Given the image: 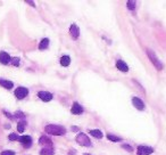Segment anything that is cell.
Segmentation results:
<instances>
[{"label":"cell","mask_w":166,"mask_h":155,"mask_svg":"<svg viewBox=\"0 0 166 155\" xmlns=\"http://www.w3.org/2000/svg\"><path fill=\"white\" fill-rule=\"evenodd\" d=\"M0 155H15V153L13 151H4Z\"/></svg>","instance_id":"cell-24"},{"label":"cell","mask_w":166,"mask_h":155,"mask_svg":"<svg viewBox=\"0 0 166 155\" xmlns=\"http://www.w3.org/2000/svg\"><path fill=\"white\" fill-rule=\"evenodd\" d=\"M10 63L14 65V66H18V65H19V58H17V57H15V58H11Z\"/></svg>","instance_id":"cell-22"},{"label":"cell","mask_w":166,"mask_h":155,"mask_svg":"<svg viewBox=\"0 0 166 155\" xmlns=\"http://www.w3.org/2000/svg\"><path fill=\"white\" fill-rule=\"evenodd\" d=\"M45 131L47 133L53 135V136H63V135L66 133V129L58 124H48L45 125Z\"/></svg>","instance_id":"cell-1"},{"label":"cell","mask_w":166,"mask_h":155,"mask_svg":"<svg viewBox=\"0 0 166 155\" xmlns=\"http://www.w3.org/2000/svg\"><path fill=\"white\" fill-rule=\"evenodd\" d=\"M48 46H49V39H42L41 42H40V45H39V49L40 50H45L48 48Z\"/></svg>","instance_id":"cell-15"},{"label":"cell","mask_w":166,"mask_h":155,"mask_svg":"<svg viewBox=\"0 0 166 155\" xmlns=\"http://www.w3.org/2000/svg\"><path fill=\"white\" fill-rule=\"evenodd\" d=\"M147 51V55H148V57H149V59L151 61V63L154 64V66H155L157 70H162L163 68V64L159 62V59L156 57V55H155V53L152 51V50H150V49H147L146 50Z\"/></svg>","instance_id":"cell-2"},{"label":"cell","mask_w":166,"mask_h":155,"mask_svg":"<svg viewBox=\"0 0 166 155\" xmlns=\"http://www.w3.org/2000/svg\"><path fill=\"white\" fill-rule=\"evenodd\" d=\"M69 64H71V57L66 56V55L61 57V66H65V67H66V66H68Z\"/></svg>","instance_id":"cell-16"},{"label":"cell","mask_w":166,"mask_h":155,"mask_svg":"<svg viewBox=\"0 0 166 155\" xmlns=\"http://www.w3.org/2000/svg\"><path fill=\"white\" fill-rule=\"evenodd\" d=\"M116 67H117V70H120V71H122V72H128V66L126 65V63L125 62H123V61H117V63H116Z\"/></svg>","instance_id":"cell-12"},{"label":"cell","mask_w":166,"mask_h":155,"mask_svg":"<svg viewBox=\"0 0 166 155\" xmlns=\"http://www.w3.org/2000/svg\"><path fill=\"white\" fill-rule=\"evenodd\" d=\"M72 131H74V133H75V131H79V128H77V127H72Z\"/></svg>","instance_id":"cell-29"},{"label":"cell","mask_w":166,"mask_h":155,"mask_svg":"<svg viewBox=\"0 0 166 155\" xmlns=\"http://www.w3.org/2000/svg\"><path fill=\"white\" fill-rule=\"evenodd\" d=\"M19 137L16 135V133H11V135H9V140H17Z\"/></svg>","instance_id":"cell-23"},{"label":"cell","mask_w":166,"mask_h":155,"mask_svg":"<svg viewBox=\"0 0 166 155\" xmlns=\"http://www.w3.org/2000/svg\"><path fill=\"white\" fill-rule=\"evenodd\" d=\"M26 4H30L31 6H32V7H35V4H34L33 1H29V0H27V1H26Z\"/></svg>","instance_id":"cell-28"},{"label":"cell","mask_w":166,"mask_h":155,"mask_svg":"<svg viewBox=\"0 0 166 155\" xmlns=\"http://www.w3.org/2000/svg\"><path fill=\"white\" fill-rule=\"evenodd\" d=\"M90 133L92 135L93 137H96V138H98V139H101L102 138V133L100 131V130H98V129H94V130H91Z\"/></svg>","instance_id":"cell-17"},{"label":"cell","mask_w":166,"mask_h":155,"mask_svg":"<svg viewBox=\"0 0 166 155\" xmlns=\"http://www.w3.org/2000/svg\"><path fill=\"white\" fill-rule=\"evenodd\" d=\"M0 84L4 88H6V89H11V88L14 87V83L11 82V81H8V80L5 79H0Z\"/></svg>","instance_id":"cell-13"},{"label":"cell","mask_w":166,"mask_h":155,"mask_svg":"<svg viewBox=\"0 0 166 155\" xmlns=\"http://www.w3.org/2000/svg\"><path fill=\"white\" fill-rule=\"evenodd\" d=\"M132 104L136 107V110L144 111V103L139 98V97H133L132 98Z\"/></svg>","instance_id":"cell-6"},{"label":"cell","mask_w":166,"mask_h":155,"mask_svg":"<svg viewBox=\"0 0 166 155\" xmlns=\"http://www.w3.org/2000/svg\"><path fill=\"white\" fill-rule=\"evenodd\" d=\"M15 115H16V117H19V119H24V113H23V112H21V111L16 112Z\"/></svg>","instance_id":"cell-25"},{"label":"cell","mask_w":166,"mask_h":155,"mask_svg":"<svg viewBox=\"0 0 166 155\" xmlns=\"http://www.w3.org/2000/svg\"><path fill=\"white\" fill-rule=\"evenodd\" d=\"M38 97L43 102H50L53 99V94H50L48 91H40L38 94Z\"/></svg>","instance_id":"cell-7"},{"label":"cell","mask_w":166,"mask_h":155,"mask_svg":"<svg viewBox=\"0 0 166 155\" xmlns=\"http://www.w3.org/2000/svg\"><path fill=\"white\" fill-rule=\"evenodd\" d=\"M84 155H90V154H84Z\"/></svg>","instance_id":"cell-30"},{"label":"cell","mask_w":166,"mask_h":155,"mask_svg":"<svg viewBox=\"0 0 166 155\" xmlns=\"http://www.w3.org/2000/svg\"><path fill=\"white\" fill-rule=\"evenodd\" d=\"M69 33L72 35L73 39H77L80 37V29L76 24H72L69 27Z\"/></svg>","instance_id":"cell-9"},{"label":"cell","mask_w":166,"mask_h":155,"mask_svg":"<svg viewBox=\"0 0 166 155\" xmlns=\"http://www.w3.org/2000/svg\"><path fill=\"white\" fill-rule=\"evenodd\" d=\"M27 95H29V90H27L26 88H24V87H18L15 90V96L18 99L25 98Z\"/></svg>","instance_id":"cell-4"},{"label":"cell","mask_w":166,"mask_h":155,"mask_svg":"<svg viewBox=\"0 0 166 155\" xmlns=\"http://www.w3.org/2000/svg\"><path fill=\"white\" fill-rule=\"evenodd\" d=\"M51 143H53L51 139L47 136H42L40 137V139H39V144H41V145H49V146H51Z\"/></svg>","instance_id":"cell-14"},{"label":"cell","mask_w":166,"mask_h":155,"mask_svg":"<svg viewBox=\"0 0 166 155\" xmlns=\"http://www.w3.org/2000/svg\"><path fill=\"white\" fill-rule=\"evenodd\" d=\"M128 8L130 10H134L136 9V1L134 0H131V1H128Z\"/></svg>","instance_id":"cell-21"},{"label":"cell","mask_w":166,"mask_h":155,"mask_svg":"<svg viewBox=\"0 0 166 155\" xmlns=\"http://www.w3.org/2000/svg\"><path fill=\"white\" fill-rule=\"evenodd\" d=\"M154 153V148L149 146H139L138 147V155H150Z\"/></svg>","instance_id":"cell-5"},{"label":"cell","mask_w":166,"mask_h":155,"mask_svg":"<svg viewBox=\"0 0 166 155\" xmlns=\"http://www.w3.org/2000/svg\"><path fill=\"white\" fill-rule=\"evenodd\" d=\"M71 112L72 114H76V115H79V114H82L84 112V108H83L82 106L77 104V103H74L72 106V108H71Z\"/></svg>","instance_id":"cell-11"},{"label":"cell","mask_w":166,"mask_h":155,"mask_svg":"<svg viewBox=\"0 0 166 155\" xmlns=\"http://www.w3.org/2000/svg\"><path fill=\"white\" fill-rule=\"evenodd\" d=\"M107 138H108L109 140H112V141H120V140H122V138L114 136V135H112V133H108V135H107Z\"/></svg>","instance_id":"cell-20"},{"label":"cell","mask_w":166,"mask_h":155,"mask_svg":"<svg viewBox=\"0 0 166 155\" xmlns=\"http://www.w3.org/2000/svg\"><path fill=\"white\" fill-rule=\"evenodd\" d=\"M122 147L124 148V149H126L128 152H130V153H131V152L133 151L132 147H131V146H128V145H122Z\"/></svg>","instance_id":"cell-26"},{"label":"cell","mask_w":166,"mask_h":155,"mask_svg":"<svg viewBox=\"0 0 166 155\" xmlns=\"http://www.w3.org/2000/svg\"><path fill=\"white\" fill-rule=\"evenodd\" d=\"M40 154L41 155H53V148H42L40 151Z\"/></svg>","instance_id":"cell-18"},{"label":"cell","mask_w":166,"mask_h":155,"mask_svg":"<svg viewBox=\"0 0 166 155\" xmlns=\"http://www.w3.org/2000/svg\"><path fill=\"white\" fill-rule=\"evenodd\" d=\"M76 141L79 143L81 146H87V147H89V146H91V141L90 139H89V137L85 135V133H80L77 136H76Z\"/></svg>","instance_id":"cell-3"},{"label":"cell","mask_w":166,"mask_h":155,"mask_svg":"<svg viewBox=\"0 0 166 155\" xmlns=\"http://www.w3.org/2000/svg\"><path fill=\"white\" fill-rule=\"evenodd\" d=\"M4 113L6 114V116L9 117V119H14V116H11V114H10V113H8V112H6V111H4Z\"/></svg>","instance_id":"cell-27"},{"label":"cell","mask_w":166,"mask_h":155,"mask_svg":"<svg viewBox=\"0 0 166 155\" xmlns=\"http://www.w3.org/2000/svg\"><path fill=\"white\" fill-rule=\"evenodd\" d=\"M25 125H26V122L25 121L18 122V124H17V131H18V133H23L24 129H25Z\"/></svg>","instance_id":"cell-19"},{"label":"cell","mask_w":166,"mask_h":155,"mask_svg":"<svg viewBox=\"0 0 166 155\" xmlns=\"http://www.w3.org/2000/svg\"><path fill=\"white\" fill-rule=\"evenodd\" d=\"M10 61H11L10 56H9L6 51H1V53H0V63H1V64L7 65L8 63H10Z\"/></svg>","instance_id":"cell-10"},{"label":"cell","mask_w":166,"mask_h":155,"mask_svg":"<svg viewBox=\"0 0 166 155\" xmlns=\"http://www.w3.org/2000/svg\"><path fill=\"white\" fill-rule=\"evenodd\" d=\"M18 140L21 141V143H22V145L25 148L31 147V145H32V138H31L30 136H22V137H19Z\"/></svg>","instance_id":"cell-8"}]
</instances>
